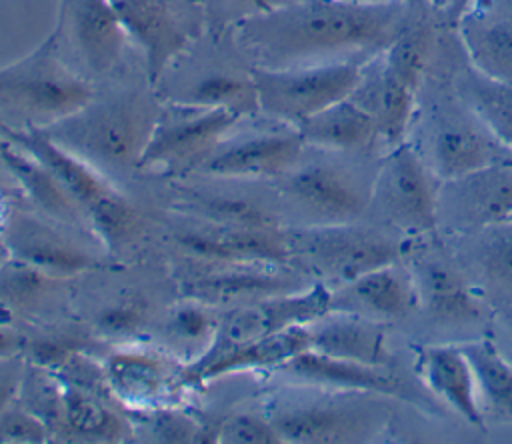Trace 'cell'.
<instances>
[{
	"label": "cell",
	"mask_w": 512,
	"mask_h": 444,
	"mask_svg": "<svg viewBox=\"0 0 512 444\" xmlns=\"http://www.w3.org/2000/svg\"><path fill=\"white\" fill-rule=\"evenodd\" d=\"M462 350L474 368L480 402L492 416L512 422V364L488 338L464 342Z\"/></svg>",
	"instance_id": "d590c367"
},
{
	"label": "cell",
	"mask_w": 512,
	"mask_h": 444,
	"mask_svg": "<svg viewBox=\"0 0 512 444\" xmlns=\"http://www.w3.org/2000/svg\"><path fill=\"white\" fill-rule=\"evenodd\" d=\"M152 84L202 32L198 0H108Z\"/></svg>",
	"instance_id": "7c38bea8"
},
{
	"label": "cell",
	"mask_w": 512,
	"mask_h": 444,
	"mask_svg": "<svg viewBox=\"0 0 512 444\" xmlns=\"http://www.w3.org/2000/svg\"><path fill=\"white\" fill-rule=\"evenodd\" d=\"M4 146H6V138H2V136H0V154H2V150H4Z\"/></svg>",
	"instance_id": "816d5d0a"
},
{
	"label": "cell",
	"mask_w": 512,
	"mask_h": 444,
	"mask_svg": "<svg viewBox=\"0 0 512 444\" xmlns=\"http://www.w3.org/2000/svg\"><path fill=\"white\" fill-rule=\"evenodd\" d=\"M220 316L216 306L196 298H186L172 306L164 322L166 352L176 360L186 358V364L198 360L212 344Z\"/></svg>",
	"instance_id": "836d02e7"
},
{
	"label": "cell",
	"mask_w": 512,
	"mask_h": 444,
	"mask_svg": "<svg viewBox=\"0 0 512 444\" xmlns=\"http://www.w3.org/2000/svg\"><path fill=\"white\" fill-rule=\"evenodd\" d=\"M288 382L338 390H360L388 398H408V388L388 366H372L308 348L274 370Z\"/></svg>",
	"instance_id": "603a6c76"
},
{
	"label": "cell",
	"mask_w": 512,
	"mask_h": 444,
	"mask_svg": "<svg viewBox=\"0 0 512 444\" xmlns=\"http://www.w3.org/2000/svg\"><path fill=\"white\" fill-rule=\"evenodd\" d=\"M504 324H506L508 332L512 334V306H510V308H506V312H504Z\"/></svg>",
	"instance_id": "681fc988"
},
{
	"label": "cell",
	"mask_w": 512,
	"mask_h": 444,
	"mask_svg": "<svg viewBox=\"0 0 512 444\" xmlns=\"http://www.w3.org/2000/svg\"><path fill=\"white\" fill-rule=\"evenodd\" d=\"M180 286L186 298H196L212 306H238L300 290L308 284L288 264L194 260V266L182 272Z\"/></svg>",
	"instance_id": "2e32d148"
},
{
	"label": "cell",
	"mask_w": 512,
	"mask_h": 444,
	"mask_svg": "<svg viewBox=\"0 0 512 444\" xmlns=\"http://www.w3.org/2000/svg\"><path fill=\"white\" fill-rule=\"evenodd\" d=\"M88 228L108 252H118L140 238L144 220L134 202L116 190L88 214Z\"/></svg>",
	"instance_id": "74e56055"
},
{
	"label": "cell",
	"mask_w": 512,
	"mask_h": 444,
	"mask_svg": "<svg viewBox=\"0 0 512 444\" xmlns=\"http://www.w3.org/2000/svg\"><path fill=\"white\" fill-rule=\"evenodd\" d=\"M6 258H8V252H6V248H4V244H2V240H0V262L6 260Z\"/></svg>",
	"instance_id": "f907efd6"
},
{
	"label": "cell",
	"mask_w": 512,
	"mask_h": 444,
	"mask_svg": "<svg viewBox=\"0 0 512 444\" xmlns=\"http://www.w3.org/2000/svg\"><path fill=\"white\" fill-rule=\"evenodd\" d=\"M10 210H12V202H10L8 192L4 190V186H2V182H0V236H2L4 226H6V222H8Z\"/></svg>",
	"instance_id": "c3c4849f"
},
{
	"label": "cell",
	"mask_w": 512,
	"mask_h": 444,
	"mask_svg": "<svg viewBox=\"0 0 512 444\" xmlns=\"http://www.w3.org/2000/svg\"><path fill=\"white\" fill-rule=\"evenodd\" d=\"M148 418L150 434L160 442H216V428L208 430L174 404L138 412Z\"/></svg>",
	"instance_id": "b9f144b4"
},
{
	"label": "cell",
	"mask_w": 512,
	"mask_h": 444,
	"mask_svg": "<svg viewBox=\"0 0 512 444\" xmlns=\"http://www.w3.org/2000/svg\"><path fill=\"white\" fill-rule=\"evenodd\" d=\"M50 38L62 60L96 86L130 66L132 42L108 0H60Z\"/></svg>",
	"instance_id": "9c48e42d"
},
{
	"label": "cell",
	"mask_w": 512,
	"mask_h": 444,
	"mask_svg": "<svg viewBox=\"0 0 512 444\" xmlns=\"http://www.w3.org/2000/svg\"><path fill=\"white\" fill-rule=\"evenodd\" d=\"M348 2H380V0H348Z\"/></svg>",
	"instance_id": "f5cc1de1"
},
{
	"label": "cell",
	"mask_w": 512,
	"mask_h": 444,
	"mask_svg": "<svg viewBox=\"0 0 512 444\" xmlns=\"http://www.w3.org/2000/svg\"><path fill=\"white\" fill-rule=\"evenodd\" d=\"M252 68L232 32L204 30L164 68L154 88L162 102L256 116L258 94Z\"/></svg>",
	"instance_id": "277c9868"
},
{
	"label": "cell",
	"mask_w": 512,
	"mask_h": 444,
	"mask_svg": "<svg viewBox=\"0 0 512 444\" xmlns=\"http://www.w3.org/2000/svg\"><path fill=\"white\" fill-rule=\"evenodd\" d=\"M2 168H4V166H2V164H0V170H2Z\"/></svg>",
	"instance_id": "db71d44e"
},
{
	"label": "cell",
	"mask_w": 512,
	"mask_h": 444,
	"mask_svg": "<svg viewBox=\"0 0 512 444\" xmlns=\"http://www.w3.org/2000/svg\"><path fill=\"white\" fill-rule=\"evenodd\" d=\"M24 370H26L24 354L0 360V410L12 406L18 400Z\"/></svg>",
	"instance_id": "bcb514c9"
},
{
	"label": "cell",
	"mask_w": 512,
	"mask_h": 444,
	"mask_svg": "<svg viewBox=\"0 0 512 444\" xmlns=\"http://www.w3.org/2000/svg\"><path fill=\"white\" fill-rule=\"evenodd\" d=\"M298 0H198L204 30L212 34H224L234 30L238 24L294 4Z\"/></svg>",
	"instance_id": "60d3db41"
},
{
	"label": "cell",
	"mask_w": 512,
	"mask_h": 444,
	"mask_svg": "<svg viewBox=\"0 0 512 444\" xmlns=\"http://www.w3.org/2000/svg\"><path fill=\"white\" fill-rule=\"evenodd\" d=\"M434 48V32L428 22L410 20L380 54L382 64L408 88L418 92Z\"/></svg>",
	"instance_id": "8d00e7d4"
},
{
	"label": "cell",
	"mask_w": 512,
	"mask_h": 444,
	"mask_svg": "<svg viewBox=\"0 0 512 444\" xmlns=\"http://www.w3.org/2000/svg\"><path fill=\"white\" fill-rule=\"evenodd\" d=\"M62 400H64V380L50 368L28 362L22 376L18 404L34 414L54 438L60 414H62Z\"/></svg>",
	"instance_id": "f35d334b"
},
{
	"label": "cell",
	"mask_w": 512,
	"mask_h": 444,
	"mask_svg": "<svg viewBox=\"0 0 512 444\" xmlns=\"http://www.w3.org/2000/svg\"><path fill=\"white\" fill-rule=\"evenodd\" d=\"M218 444H282L272 422L260 412H238L216 426Z\"/></svg>",
	"instance_id": "7bdbcfd3"
},
{
	"label": "cell",
	"mask_w": 512,
	"mask_h": 444,
	"mask_svg": "<svg viewBox=\"0 0 512 444\" xmlns=\"http://www.w3.org/2000/svg\"><path fill=\"white\" fill-rule=\"evenodd\" d=\"M388 396L290 382L266 394L262 412L282 442L356 444L380 436L390 420Z\"/></svg>",
	"instance_id": "3957f363"
},
{
	"label": "cell",
	"mask_w": 512,
	"mask_h": 444,
	"mask_svg": "<svg viewBox=\"0 0 512 444\" xmlns=\"http://www.w3.org/2000/svg\"><path fill=\"white\" fill-rule=\"evenodd\" d=\"M308 348H312L310 328L290 326L234 350H228L216 358L184 364L182 386L198 388L212 380L240 372H274Z\"/></svg>",
	"instance_id": "7402d4cb"
},
{
	"label": "cell",
	"mask_w": 512,
	"mask_h": 444,
	"mask_svg": "<svg viewBox=\"0 0 512 444\" xmlns=\"http://www.w3.org/2000/svg\"><path fill=\"white\" fill-rule=\"evenodd\" d=\"M0 164L6 168L14 186L28 198L38 214L58 224L90 232L82 208L34 156L6 140V146L0 154Z\"/></svg>",
	"instance_id": "f546056e"
},
{
	"label": "cell",
	"mask_w": 512,
	"mask_h": 444,
	"mask_svg": "<svg viewBox=\"0 0 512 444\" xmlns=\"http://www.w3.org/2000/svg\"><path fill=\"white\" fill-rule=\"evenodd\" d=\"M66 230L78 228L12 206L0 240L10 258L64 280L98 270L102 266L100 256Z\"/></svg>",
	"instance_id": "9a60e30c"
},
{
	"label": "cell",
	"mask_w": 512,
	"mask_h": 444,
	"mask_svg": "<svg viewBox=\"0 0 512 444\" xmlns=\"http://www.w3.org/2000/svg\"><path fill=\"white\" fill-rule=\"evenodd\" d=\"M312 348L330 356L372 366H388L392 360L384 322L352 312L330 310L308 324Z\"/></svg>",
	"instance_id": "f1b7e54d"
},
{
	"label": "cell",
	"mask_w": 512,
	"mask_h": 444,
	"mask_svg": "<svg viewBox=\"0 0 512 444\" xmlns=\"http://www.w3.org/2000/svg\"><path fill=\"white\" fill-rule=\"evenodd\" d=\"M330 298V286L316 280L300 290L232 306L220 316L216 336L208 350L194 362L216 358L290 326H308L330 312Z\"/></svg>",
	"instance_id": "5bb4252c"
},
{
	"label": "cell",
	"mask_w": 512,
	"mask_h": 444,
	"mask_svg": "<svg viewBox=\"0 0 512 444\" xmlns=\"http://www.w3.org/2000/svg\"><path fill=\"white\" fill-rule=\"evenodd\" d=\"M512 220V164L496 160L454 180L440 182L438 224L478 232Z\"/></svg>",
	"instance_id": "e0dca14e"
},
{
	"label": "cell",
	"mask_w": 512,
	"mask_h": 444,
	"mask_svg": "<svg viewBox=\"0 0 512 444\" xmlns=\"http://www.w3.org/2000/svg\"><path fill=\"white\" fill-rule=\"evenodd\" d=\"M26 336L12 324L0 322V360L24 354Z\"/></svg>",
	"instance_id": "7dc6e473"
},
{
	"label": "cell",
	"mask_w": 512,
	"mask_h": 444,
	"mask_svg": "<svg viewBox=\"0 0 512 444\" xmlns=\"http://www.w3.org/2000/svg\"><path fill=\"white\" fill-rule=\"evenodd\" d=\"M420 304L442 322H472L482 318V304L452 262L426 258L414 272Z\"/></svg>",
	"instance_id": "d6a6232c"
},
{
	"label": "cell",
	"mask_w": 512,
	"mask_h": 444,
	"mask_svg": "<svg viewBox=\"0 0 512 444\" xmlns=\"http://www.w3.org/2000/svg\"><path fill=\"white\" fill-rule=\"evenodd\" d=\"M166 350L126 346L108 354L104 376L110 396L136 414L172 402L182 386V368Z\"/></svg>",
	"instance_id": "ac0fdd59"
},
{
	"label": "cell",
	"mask_w": 512,
	"mask_h": 444,
	"mask_svg": "<svg viewBox=\"0 0 512 444\" xmlns=\"http://www.w3.org/2000/svg\"><path fill=\"white\" fill-rule=\"evenodd\" d=\"M458 32L470 68L512 82V0H468Z\"/></svg>",
	"instance_id": "44dd1931"
},
{
	"label": "cell",
	"mask_w": 512,
	"mask_h": 444,
	"mask_svg": "<svg viewBox=\"0 0 512 444\" xmlns=\"http://www.w3.org/2000/svg\"><path fill=\"white\" fill-rule=\"evenodd\" d=\"M240 118L244 116L220 108L164 102L138 172H154L174 180L192 176Z\"/></svg>",
	"instance_id": "8fae6325"
},
{
	"label": "cell",
	"mask_w": 512,
	"mask_h": 444,
	"mask_svg": "<svg viewBox=\"0 0 512 444\" xmlns=\"http://www.w3.org/2000/svg\"><path fill=\"white\" fill-rule=\"evenodd\" d=\"M162 106L144 66H128L98 84L90 102L78 112L42 132L108 178L120 176L138 172Z\"/></svg>",
	"instance_id": "7a4b0ae2"
},
{
	"label": "cell",
	"mask_w": 512,
	"mask_h": 444,
	"mask_svg": "<svg viewBox=\"0 0 512 444\" xmlns=\"http://www.w3.org/2000/svg\"><path fill=\"white\" fill-rule=\"evenodd\" d=\"M202 178L206 182L178 188V208L192 218L224 226L284 228L280 200L258 192L256 180Z\"/></svg>",
	"instance_id": "ffe728a7"
},
{
	"label": "cell",
	"mask_w": 512,
	"mask_h": 444,
	"mask_svg": "<svg viewBox=\"0 0 512 444\" xmlns=\"http://www.w3.org/2000/svg\"><path fill=\"white\" fill-rule=\"evenodd\" d=\"M292 264L314 274L318 282L346 284L380 266L398 262L402 244L398 238L358 228L352 224L336 226H296L286 230Z\"/></svg>",
	"instance_id": "52a82bcc"
},
{
	"label": "cell",
	"mask_w": 512,
	"mask_h": 444,
	"mask_svg": "<svg viewBox=\"0 0 512 444\" xmlns=\"http://www.w3.org/2000/svg\"><path fill=\"white\" fill-rule=\"evenodd\" d=\"M364 64L342 60L286 68L254 66L258 114L298 128L310 116L348 98L360 82Z\"/></svg>",
	"instance_id": "ba28073f"
},
{
	"label": "cell",
	"mask_w": 512,
	"mask_h": 444,
	"mask_svg": "<svg viewBox=\"0 0 512 444\" xmlns=\"http://www.w3.org/2000/svg\"><path fill=\"white\" fill-rule=\"evenodd\" d=\"M304 150L306 144L296 126L262 114L244 116L192 176L278 180L302 158Z\"/></svg>",
	"instance_id": "30bf717a"
},
{
	"label": "cell",
	"mask_w": 512,
	"mask_h": 444,
	"mask_svg": "<svg viewBox=\"0 0 512 444\" xmlns=\"http://www.w3.org/2000/svg\"><path fill=\"white\" fill-rule=\"evenodd\" d=\"M418 372L426 388L460 418L476 428H484V410L474 368L462 346L436 344L422 348L418 354Z\"/></svg>",
	"instance_id": "484cf974"
},
{
	"label": "cell",
	"mask_w": 512,
	"mask_h": 444,
	"mask_svg": "<svg viewBox=\"0 0 512 444\" xmlns=\"http://www.w3.org/2000/svg\"><path fill=\"white\" fill-rule=\"evenodd\" d=\"M412 20L406 0H298L250 18L232 32L254 66L286 68L368 62Z\"/></svg>",
	"instance_id": "6da1fadb"
},
{
	"label": "cell",
	"mask_w": 512,
	"mask_h": 444,
	"mask_svg": "<svg viewBox=\"0 0 512 444\" xmlns=\"http://www.w3.org/2000/svg\"><path fill=\"white\" fill-rule=\"evenodd\" d=\"M500 150L504 148L480 122L442 116L430 138L428 166L440 182L454 180L500 160Z\"/></svg>",
	"instance_id": "4316f807"
},
{
	"label": "cell",
	"mask_w": 512,
	"mask_h": 444,
	"mask_svg": "<svg viewBox=\"0 0 512 444\" xmlns=\"http://www.w3.org/2000/svg\"><path fill=\"white\" fill-rule=\"evenodd\" d=\"M0 136L34 156L82 208L86 220L92 210L118 190L106 174L54 142L42 130H0Z\"/></svg>",
	"instance_id": "d4e9b609"
},
{
	"label": "cell",
	"mask_w": 512,
	"mask_h": 444,
	"mask_svg": "<svg viewBox=\"0 0 512 444\" xmlns=\"http://www.w3.org/2000/svg\"><path fill=\"white\" fill-rule=\"evenodd\" d=\"M176 246L200 262L292 264L286 228L224 226L192 218L174 232Z\"/></svg>",
	"instance_id": "d6986e66"
},
{
	"label": "cell",
	"mask_w": 512,
	"mask_h": 444,
	"mask_svg": "<svg viewBox=\"0 0 512 444\" xmlns=\"http://www.w3.org/2000/svg\"><path fill=\"white\" fill-rule=\"evenodd\" d=\"M438 188L440 178L402 142L390 148L374 172L372 204L390 226L422 236L438 226Z\"/></svg>",
	"instance_id": "4fadbf2b"
},
{
	"label": "cell",
	"mask_w": 512,
	"mask_h": 444,
	"mask_svg": "<svg viewBox=\"0 0 512 444\" xmlns=\"http://www.w3.org/2000/svg\"><path fill=\"white\" fill-rule=\"evenodd\" d=\"M330 290V310L352 312L380 322L404 318L420 306L416 280L398 262L370 270Z\"/></svg>",
	"instance_id": "cb8c5ba5"
},
{
	"label": "cell",
	"mask_w": 512,
	"mask_h": 444,
	"mask_svg": "<svg viewBox=\"0 0 512 444\" xmlns=\"http://www.w3.org/2000/svg\"><path fill=\"white\" fill-rule=\"evenodd\" d=\"M298 132L308 148L338 154L362 152L380 140L374 118L350 96L304 120Z\"/></svg>",
	"instance_id": "1f68e13d"
},
{
	"label": "cell",
	"mask_w": 512,
	"mask_h": 444,
	"mask_svg": "<svg viewBox=\"0 0 512 444\" xmlns=\"http://www.w3.org/2000/svg\"><path fill=\"white\" fill-rule=\"evenodd\" d=\"M278 178L280 208L290 210L300 226L352 224L372 204V182L356 166L340 160L338 152L316 150Z\"/></svg>",
	"instance_id": "8992f818"
},
{
	"label": "cell",
	"mask_w": 512,
	"mask_h": 444,
	"mask_svg": "<svg viewBox=\"0 0 512 444\" xmlns=\"http://www.w3.org/2000/svg\"><path fill=\"white\" fill-rule=\"evenodd\" d=\"M350 98L360 104L376 122L378 138L390 148L404 142L416 108V92L402 84L384 64L382 58L368 60L362 68L360 82Z\"/></svg>",
	"instance_id": "83f0119b"
},
{
	"label": "cell",
	"mask_w": 512,
	"mask_h": 444,
	"mask_svg": "<svg viewBox=\"0 0 512 444\" xmlns=\"http://www.w3.org/2000/svg\"><path fill=\"white\" fill-rule=\"evenodd\" d=\"M480 270L492 290L512 294V230H500L486 240L480 250Z\"/></svg>",
	"instance_id": "ee69618b"
},
{
	"label": "cell",
	"mask_w": 512,
	"mask_h": 444,
	"mask_svg": "<svg viewBox=\"0 0 512 444\" xmlns=\"http://www.w3.org/2000/svg\"><path fill=\"white\" fill-rule=\"evenodd\" d=\"M464 102L476 120L512 152V82H500L478 74L474 68L460 82Z\"/></svg>",
	"instance_id": "e575fe53"
},
{
	"label": "cell",
	"mask_w": 512,
	"mask_h": 444,
	"mask_svg": "<svg viewBox=\"0 0 512 444\" xmlns=\"http://www.w3.org/2000/svg\"><path fill=\"white\" fill-rule=\"evenodd\" d=\"M134 436L130 418L106 402V394L64 382L62 414L54 438L80 442H124Z\"/></svg>",
	"instance_id": "4dcf8cb0"
},
{
	"label": "cell",
	"mask_w": 512,
	"mask_h": 444,
	"mask_svg": "<svg viewBox=\"0 0 512 444\" xmlns=\"http://www.w3.org/2000/svg\"><path fill=\"white\" fill-rule=\"evenodd\" d=\"M52 440L48 428L18 402L0 410V444H40Z\"/></svg>",
	"instance_id": "f6af8a7d"
},
{
	"label": "cell",
	"mask_w": 512,
	"mask_h": 444,
	"mask_svg": "<svg viewBox=\"0 0 512 444\" xmlns=\"http://www.w3.org/2000/svg\"><path fill=\"white\" fill-rule=\"evenodd\" d=\"M150 304L142 294L122 292L96 312V330L108 338L138 334L148 320Z\"/></svg>",
	"instance_id": "ab89813d"
},
{
	"label": "cell",
	"mask_w": 512,
	"mask_h": 444,
	"mask_svg": "<svg viewBox=\"0 0 512 444\" xmlns=\"http://www.w3.org/2000/svg\"><path fill=\"white\" fill-rule=\"evenodd\" d=\"M96 84L72 70L48 36L0 68V130H44L78 112Z\"/></svg>",
	"instance_id": "5b68a950"
}]
</instances>
